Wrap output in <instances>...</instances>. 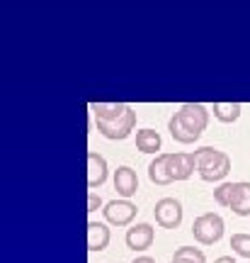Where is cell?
<instances>
[{
  "label": "cell",
  "instance_id": "1",
  "mask_svg": "<svg viewBox=\"0 0 250 263\" xmlns=\"http://www.w3.org/2000/svg\"><path fill=\"white\" fill-rule=\"evenodd\" d=\"M195 159H197V171H199L202 180H206V183H219L231 171V156L226 151L216 149V146H199L195 151Z\"/></svg>",
  "mask_w": 250,
  "mask_h": 263
},
{
  "label": "cell",
  "instance_id": "2",
  "mask_svg": "<svg viewBox=\"0 0 250 263\" xmlns=\"http://www.w3.org/2000/svg\"><path fill=\"white\" fill-rule=\"evenodd\" d=\"M177 122L182 124V129L190 134V137H195L199 139L202 137V132L206 129V124H209V110L199 103H182L177 107Z\"/></svg>",
  "mask_w": 250,
  "mask_h": 263
},
{
  "label": "cell",
  "instance_id": "3",
  "mask_svg": "<svg viewBox=\"0 0 250 263\" xmlns=\"http://www.w3.org/2000/svg\"><path fill=\"white\" fill-rule=\"evenodd\" d=\"M223 229H226L223 217L216 215V212H204V215H199L195 222H192V234H195V239L204 246L216 244L223 236Z\"/></svg>",
  "mask_w": 250,
  "mask_h": 263
},
{
  "label": "cell",
  "instance_id": "4",
  "mask_svg": "<svg viewBox=\"0 0 250 263\" xmlns=\"http://www.w3.org/2000/svg\"><path fill=\"white\" fill-rule=\"evenodd\" d=\"M95 127L105 139H127L136 127V110L129 105L127 112H121L114 120H95Z\"/></svg>",
  "mask_w": 250,
  "mask_h": 263
},
{
  "label": "cell",
  "instance_id": "5",
  "mask_svg": "<svg viewBox=\"0 0 250 263\" xmlns=\"http://www.w3.org/2000/svg\"><path fill=\"white\" fill-rule=\"evenodd\" d=\"M153 215L163 229H177L182 224V205L177 197H160L153 207Z\"/></svg>",
  "mask_w": 250,
  "mask_h": 263
},
{
  "label": "cell",
  "instance_id": "6",
  "mask_svg": "<svg viewBox=\"0 0 250 263\" xmlns=\"http://www.w3.org/2000/svg\"><path fill=\"white\" fill-rule=\"evenodd\" d=\"M102 212H105V219H107L112 227H129L131 222H134L136 212H139V207L134 205L131 200L117 197V200H110Z\"/></svg>",
  "mask_w": 250,
  "mask_h": 263
},
{
  "label": "cell",
  "instance_id": "7",
  "mask_svg": "<svg viewBox=\"0 0 250 263\" xmlns=\"http://www.w3.org/2000/svg\"><path fill=\"white\" fill-rule=\"evenodd\" d=\"M127 246L129 249H134V251H146V249H151V244H153V239H156V229H153V224H149V222H139V224H131L129 229H127Z\"/></svg>",
  "mask_w": 250,
  "mask_h": 263
},
{
  "label": "cell",
  "instance_id": "8",
  "mask_svg": "<svg viewBox=\"0 0 250 263\" xmlns=\"http://www.w3.org/2000/svg\"><path fill=\"white\" fill-rule=\"evenodd\" d=\"M114 190L124 200H131V197L136 195V190H139V176H136V171L131 168V166H127V163L117 166V171H114Z\"/></svg>",
  "mask_w": 250,
  "mask_h": 263
},
{
  "label": "cell",
  "instance_id": "9",
  "mask_svg": "<svg viewBox=\"0 0 250 263\" xmlns=\"http://www.w3.org/2000/svg\"><path fill=\"white\" fill-rule=\"evenodd\" d=\"M168 163H170V173L175 180H187L197 168L195 154H185V151H173L168 154Z\"/></svg>",
  "mask_w": 250,
  "mask_h": 263
},
{
  "label": "cell",
  "instance_id": "10",
  "mask_svg": "<svg viewBox=\"0 0 250 263\" xmlns=\"http://www.w3.org/2000/svg\"><path fill=\"white\" fill-rule=\"evenodd\" d=\"M107 159L97 151H88V188L95 190L107 180Z\"/></svg>",
  "mask_w": 250,
  "mask_h": 263
},
{
  "label": "cell",
  "instance_id": "11",
  "mask_svg": "<svg viewBox=\"0 0 250 263\" xmlns=\"http://www.w3.org/2000/svg\"><path fill=\"white\" fill-rule=\"evenodd\" d=\"M112 241V232L105 222H88V251H105Z\"/></svg>",
  "mask_w": 250,
  "mask_h": 263
},
{
  "label": "cell",
  "instance_id": "12",
  "mask_svg": "<svg viewBox=\"0 0 250 263\" xmlns=\"http://www.w3.org/2000/svg\"><path fill=\"white\" fill-rule=\"evenodd\" d=\"M231 210L238 217H250V180H238L233 188Z\"/></svg>",
  "mask_w": 250,
  "mask_h": 263
},
{
  "label": "cell",
  "instance_id": "13",
  "mask_svg": "<svg viewBox=\"0 0 250 263\" xmlns=\"http://www.w3.org/2000/svg\"><path fill=\"white\" fill-rule=\"evenodd\" d=\"M149 178L156 185H168L173 183V173H170V163H168V154H158L156 159L149 163Z\"/></svg>",
  "mask_w": 250,
  "mask_h": 263
},
{
  "label": "cell",
  "instance_id": "14",
  "mask_svg": "<svg viewBox=\"0 0 250 263\" xmlns=\"http://www.w3.org/2000/svg\"><path fill=\"white\" fill-rule=\"evenodd\" d=\"M160 146H163V139H160V134H158L156 129L143 127V129L136 132V149L139 151H143V154H156V151H160Z\"/></svg>",
  "mask_w": 250,
  "mask_h": 263
},
{
  "label": "cell",
  "instance_id": "15",
  "mask_svg": "<svg viewBox=\"0 0 250 263\" xmlns=\"http://www.w3.org/2000/svg\"><path fill=\"white\" fill-rule=\"evenodd\" d=\"M241 103H223V100H216L214 103V107H212V112H214V117L219 120V122H226V124H231V122H236L238 117H241Z\"/></svg>",
  "mask_w": 250,
  "mask_h": 263
},
{
  "label": "cell",
  "instance_id": "16",
  "mask_svg": "<svg viewBox=\"0 0 250 263\" xmlns=\"http://www.w3.org/2000/svg\"><path fill=\"white\" fill-rule=\"evenodd\" d=\"M129 105L124 103H93V115L95 120H114L121 112H127Z\"/></svg>",
  "mask_w": 250,
  "mask_h": 263
},
{
  "label": "cell",
  "instance_id": "17",
  "mask_svg": "<svg viewBox=\"0 0 250 263\" xmlns=\"http://www.w3.org/2000/svg\"><path fill=\"white\" fill-rule=\"evenodd\" d=\"M170 261H180V263H206V254L197 246H180L175 249V254Z\"/></svg>",
  "mask_w": 250,
  "mask_h": 263
},
{
  "label": "cell",
  "instance_id": "18",
  "mask_svg": "<svg viewBox=\"0 0 250 263\" xmlns=\"http://www.w3.org/2000/svg\"><path fill=\"white\" fill-rule=\"evenodd\" d=\"M168 132H170V137L175 141H180V144H195V137H190L185 129H182V124L177 122V117H175V112L170 115V120H168Z\"/></svg>",
  "mask_w": 250,
  "mask_h": 263
},
{
  "label": "cell",
  "instance_id": "19",
  "mask_svg": "<svg viewBox=\"0 0 250 263\" xmlns=\"http://www.w3.org/2000/svg\"><path fill=\"white\" fill-rule=\"evenodd\" d=\"M231 249H233V254H238L241 258H250V234H243V232L233 234Z\"/></svg>",
  "mask_w": 250,
  "mask_h": 263
},
{
  "label": "cell",
  "instance_id": "20",
  "mask_svg": "<svg viewBox=\"0 0 250 263\" xmlns=\"http://www.w3.org/2000/svg\"><path fill=\"white\" fill-rule=\"evenodd\" d=\"M233 188H236V183H221L219 188L214 190V200H216V205H221V207H231Z\"/></svg>",
  "mask_w": 250,
  "mask_h": 263
},
{
  "label": "cell",
  "instance_id": "21",
  "mask_svg": "<svg viewBox=\"0 0 250 263\" xmlns=\"http://www.w3.org/2000/svg\"><path fill=\"white\" fill-rule=\"evenodd\" d=\"M102 207V197L95 193V190H90L88 193V212H97Z\"/></svg>",
  "mask_w": 250,
  "mask_h": 263
},
{
  "label": "cell",
  "instance_id": "22",
  "mask_svg": "<svg viewBox=\"0 0 250 263\" xmlns=\"http://www.w3.org/2000/svg\"><path fill=\"white\" fill-rule=\"evenodd\" d=\"M131 263H156V258H153V256H146V254H143V256H136V258H134Z\"/></svg>",
  "mask_w": 250,
  "mask_h": 263
},
{
  "label": "cell",
  "instance_id": "23",
  "mask_svg": "<svg viewBox=\"0 0 250 263\" xmlns=\"http://www.w3.org/2000/svg\"><path fill=\"white\" fill-rule=\"evenodd\" d=\"M214 263H236V258H233V256H219Z\"/></svg>",
  "mask_w": 250,
  "mask_h": 263
},
{
  "label": "cell",
  "instance_id": "24",
  "mask_svg": "<svg viewBox=\"0 0 250 263\" xmlns=\"http://www.w3.org/2000/svg\"><path fill=\"white\" fill-rule=\"evenodd\" d=\"M170 263H180V261H170Z\"/></svg>",
  "mask_w": 250,
  "mask_h": 263
}]
</instances>
